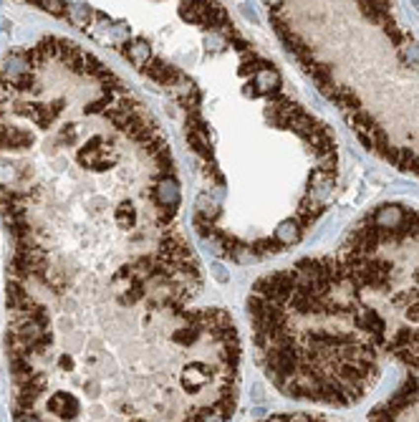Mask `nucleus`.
I'll use <instances>...</instances> for the list:
<instances>
[{"label":"nucleus","instance_id":"1","mask_svg":"<svg viewBox=\"0 0 419 422\" xmlns=\"http://www.w3.org/2000/svg\"><path fill=\"white\" fill-rule=\"evenodd\" d=\"M180 210L162 126L94 53L48 36L0 61L10 278L53 299L104 288L121 306L185 308L205 278Z\"/></svg>","mask_w":419,"mask_h":422},{"label":"nucleus","instance_id":"2","mask_svg":"<svg viewBox=\"0 0 419 422\" xmlns=\"http://www.w3.org/2000/svg\"><path fill=\"white\" fill-rule=\"evenodd\" d=\"M174 15L187 48L164 56L124 23L114 46L182 112L200 172L192 225L232 263L285 253L334 200L336 134L285 89L278 66L237 31L223 3H177Z\"/></svg>","mask_w":419,"mask_h":422},{"label":"nucleus","instance_id":"3","mask_svg":"<svg viewBox=\"0 0 419 422\" xmlns=\"http://www.w3.org/2000/svg\"><path fill=\"white\" fill-rule=\"evenodd\" d=\"M268 20L366 150L419 177V38L391 3H268Z\"/></svg>","mask_w":419,"mask_h":422},{"label":"nucleus","instance_id":"4","mask_svg":"<svg viewBox=\"0 0 419 422\" xmlns=\"http://www.w3.org/2000/svg\"><path fill=\"white\" fill-rule=\"evenodd\" d=\"M248 319L258 362L285 397L346 407L379 382L384 331L336 253L260 276Z\"/></svg>","mask_w":419,"mask_h":422},{"label":"nucleus","instance_id":"5","mask_svg":"<svg viewBox=\"0 0 419 422\" xmlns=\"http://www.w3.org/2000/svg\"><path fill=\"white\" fill-rule=\"evenodd\" d=\"M336 258L384 331V354L419 369V207L384 202L346 235Z\"/></svg>","mask_w":419,"mask_h":422},{"label":"nucleus","instance_id":"6","mask_svg":"<svg viewBox=\"0 0 419 422\" xmlns=\"http://www.w3.org/2000/svg\"><path fill=\"white\" fill-rule=\"evenodd\" d=\"M366 422H419V369H407L399 389L374 407Z\"/></svg>","mask_w":419,"mask_h":422}]
</instances>
